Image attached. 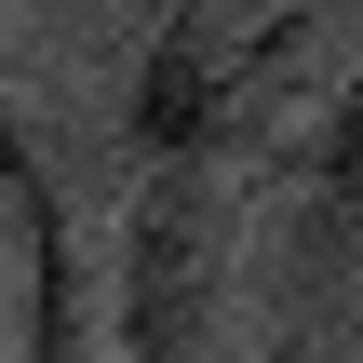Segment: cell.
Returning <instances> with one entry per match:
<instances>
[{"instance_id": "277c9868", "label": "cell", "mask_w": 363, "mask_h": 363, "mask_svg": "<svg viewBox=\"0 0 363 363\" xmlns=\"http://www.w3.org/2000/svg\"><path fill=\"white\" fill-rule=\"evenodd\" d=\"M363 310V54L323 94L310 148L283 162V323H350Z\"/></svg>"}, {"instance_id": "3957f363", "label": "cell", "mask_w": 363, "mask_h": 363, "mask_svg": "<svg viewBox=\"0 0 363 363\" xmlns=\"http://www.w3.org/2000/svg\"><path fill=\"white\" fill-rule=\"evenodd\" d=\"M0 216L27 242V363H94L121 148L81 135V121H54L40 94H0Z\"/></svg>"}, {"instance_id": "7a4b0ae2", "label": "cell", "mask_w": 363, "mask_h": 363, "mask_svg": "<svg viewBox=\"0 0 363 363\" xmlns=\"http://www.w3.org/2000/svg\"><path fill=\"white\" fill-rule=\"evenodd\" d=\"M242 296H256V189L216 175V162L121 175L94 350H121V363H229L242 350Z\"/></svg>"}, {"instance_id": "5b68a950", "label": "cell", "mask_w": 363, "mask_h": 363, "mask_svg": "<svg viewBox=\"0 0 363 363\" xmlns=\"http://www.w3.org/2000/svg\"><path fill=\"white\" fill-rule=\"evenodd\" d=\"M256 363H363V323H269Z\"/></svg>"}, {"instance_id": "8992f818", "label": "cell", "mask_w": 363, "mask_h": 363, "mask_svg": "<svg viewBox=\"0 0 363 363\" xmlns=\"http://www.w3.org/2000/svg\"><path fill=\"white\" fill-rule=\"evenodd\" d=\"M0 27H13V13H0Z\"/></svg>"}, {"instance_id": "6da1fadb", "label": "cell", "mask_w": 363, "mask_h": 363, "mask_svg": "<svg viewBox=\"0 0 363 363\" xmlns=\"http://www.w3.org/2000/svg\"><path fill=\"white\" fill-rule=\"evenodd\" d=\"M363 54V13H229V0H189L148 27L135 81H121V175L148 162H216V175H283L323 121V94L350 81Z\"/></svg>"}]
</instances>
